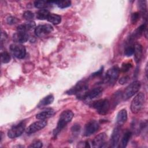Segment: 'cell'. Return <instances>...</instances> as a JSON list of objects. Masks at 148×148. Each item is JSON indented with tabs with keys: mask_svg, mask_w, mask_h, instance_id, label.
<instances>
[{
	"mask_svg": "<svg viewBox=\"0 0 148 148\" xmlns=\"http://www.w3.org/2000/svg\"><path fill=\"white\" fill-rule=\"evenodd\" d=\"M73 117V113L70 110L63 111L60 115L57 127L54 130V135L58 134L69 123Z\"/></svg>",
	"mask_w": 148,
	"mask_h": 148,
	"instance_id": "cell-1",
	"label": "cell"
},
{
	"mask_svg": "<svg viewBox=\"0 0 148 148\" xmlns=\"http://www.w3.org/2000/svg\"><path fill=\"white\" fill-rule=\"evenodd\" d=\"M145 101V96L143 92H139L133 98L131 104V110L133 113H139L143 108Z\"/></svg>",
	"mask_w": 148,
	"mask_h": 148,
	"instance_id": "cell-2",
	"label": "cell"
},
{
	"mask_svg": "<svg viewBox=\"0 0 148 148\" xmlns=\"http://www.w3.org/2000/svg\"><path fill=\"white\" fill-rule=\"evenodd\" d=\"M92 106L101 115L106 114L110 109L109 101L106 99H102L95 101L93 102Z\"/></svg>",
	"mask_w": 148,
	"mask_h": 148,
	"instance_id": "cell-3",
	"label": "cell"
},
{
	"mask_svg": "<svg viewBox=\"0 0 148 148\" xmlns=\"http://www.w3.org/2000/svg\"><path fill=\"white\" fill-rule=\"evenodd\" d=\"M140 82L136 80L131 83L130 85H128L123 94V98L124 100H127L130 98L134 95H135L140 89Z\"/></svg>",
	"mask_w": 148,
	"mask_h": 148,
	"instance_id": "cell-4",
	"label": "cell"
},
{
	"mask_svg": "<svg viewBox=\"0 0 148 148\" xmlns=\"http://www.w3.org/2000/svg\"><path fill=\"white\" fill-rule=\"evenodd\" d=\"M25 129V123L21 121L18 124L13 125L8 132V136L10 138H16L20 136L24 132Z\"/></svg>",
	"mask_w": 148,
	"mask_h": 148,
	"instance_id": "cell-5",
	"label": "cell"
},
{
	"mask_svg": "<svg viewBox=\"0 0 148 148\" xmlns=\"http://www.w3.org/2000/svg\"><path fill=\"white\" fill-rule=\"evenodd\" d=\"M120 69L117 66H114L108 69L105 75V82L113 83L119 77Z\"/></svg>",
	"mask_w": 148,
	"mask_h": 148,
	"instance_id": "cell-6",
	"label": "cell"
},
{
	"mask_svg": "<svg viewBox=\"0 0 148 148\" xmlns=\"http://www.w3.org/2000/svg\"><path fill=\"white\" fill-rule=\"evenodd\" d=\"M10 50L12 54L18 59L23 58L26 54L25 47L21 44H12L10 46Z\"/></svg>",
	"mask_w": 148,
	"mask_h": 148,
	"instance_id": "cell-7",
	"label": "cell"
},
{
	"mask_svg": "<svg viewBox=\"0 0 148 148\" xmlns=\"http://www.w3.org/2000/svg\"><path fill=\"white\" fill-rule=\"evenodd\" d=\"M47 122L45 120H40L34 122L26 129V132L28 134L34 133L45 128L47 125Z\"/></svg>",
	"mask_w": 148,
	"mask_h": 148,
	"instance_id": "cell-8",
	"label": "cell"
},
{
	"mask_svg": "<svg viewBox=\"0 0 148 148\" xmlns=\"http://www.w3.org/2000/svg\"><path fill=\"white\" fill-rule=\"evenodd\" d=\"M53 27L50 24H43L37 26L35 29V34L36 36L43 37L45 35L53 32Z\"/></svg>",
	"mask_w": 148,
	"mask_h": 148,
	"instance_id": "cell-9",
	"label": "cell"
},
{
	"mask_svg": "<svg viewBox=\"0 0 148 148\" xmlns=\"http://www.w3.org/2000/svg\"><path fill=\"white\" fill-rule=\"evenodd\" d=\"M99 125L98 123L95 120H91L88 121L84 128V134L85 136H90L92 134L96 132L99 129Z\"/></svg>",
	"mask_w": 148,
	"mask_h": 148,
	"instance_id": "cell-10",
	"label": "cell"
},
{
	"mask_svg": "<svg viewBox=\"0 0 148 148\" xmlns=\"http://www.w3.org/2000/svg\"><path fill=\"white\" fill-rule=\"evenodd\" d=\"M107 135L105 133L102 132L97 135L92 142V145L94 147H102L106 144Z\"/></svg>",
	"mask_w": 148,
	"mask_h": 148,
	"instance_id": "cell-11",
	"label": "cell"
},
{
	"mask_svg": "<svg viewBox=\"0 0 148 148\" xmlns=\"http://www.w3.org/2000/svg\"><path fill=\"white\" fill-rule=\"evenodd\" d=\"M121 130L119 127H116L112 134L110 138V145L113 147H116L118 145L120 138Z\"/></svg>",
	"mask_w": 148,
	"mask_h": 148,
	"instance_id": "cell-12",
	"label": "cell"
},
{
	"mask_svg": "<svg viewBox=\"0 0 148 148\" xmlns=\"http://www.w3.org/2000/svg\"><path fill=\"white\" fill-rule=\"evenodd\" d=\"M102 90L100 87H95L88 92H86L83 96L82 98L84 99H92L99 96L102 93Z\"/></svg>",
	"mask_w": 148,
	"mask_h": 148,
	"instance_id": "cell-13",
	"label": "cell"
},
{
	"mask_svg": "<svg viewBox=\"0 0 148 148\" xmlns=\"http://www.w3.org/2000/svg\"><path fill=\"white\" fill-rule=\"evenodd\" d=\"M29 39V35L25 32L17 31L13 36V39L14 42L19 43H23L26 42Z\"/></svg>",
	"mask_w": 148,
	"mask_h": 148,
	"instance_id": "cell-14",
	"label": "cell"
},
{
	"mask_svg": "<svg viewBox=\"0 0 148 148\" xmlns=\"http://www.w3.org/2000/svg\"><path fill=\"white\" fill-rule=\"evenodd\" d=\"M36 27V24L34 21H33L32 20L28 21L25 24L18 25L17 28V31L27 32V31H28L32 30L34 28L35 29Z\"/></svg>",
	"mask_w": 148,
	"mask_h": 148,
	"instance_id": "cell-15",
	"label": "cell"
},
{
	"mask_svg": "<svg viewBox=\"0 0 148 148\" xmlns=\"http://www.w3.org/2000/svg\"><path fill=\"white\" fill-rule=\"evenodd\" d=\"M55 113L54 110L51 108H47L36 115V118L39 120H45L51 116Z\"/></svg>",
	"mask_w": 148,
	"mask_h": 148,
	"instance_id": "cell-16",
	"label": "cell"
},
{
	"mask_svg": "<svg viewBox=\"0 0 148 148\" xmlns=\"http://www.w3.org/2000/svg\"><path fill=\"white\" fill-rule=\"evenodd\" d=\"M134 60L136 63L139 62L142 57V53H143V47L142 45L139 43H135L134 46Z\"/></svg>",
	"mask_w": 148,
	"mask_h": 148,
	"instance_id": "cell-17",
	"label": "cell"
},
{
	"mask_svg": "<svg viewBox=\"0 0 148 148\" xmlns=\"http://www.w3.org/2000/svg\"><path fill=\"white\" fill-rule=\"evenodd\" d=\"M87 86L84 82H80L73 88H72L71 89H70L66 92L68 94H77V93H79V92H81L82 91L86 90L87 89Z\"/></svg>",
	"mask_w": 148,
	"mask_h": 148,
	"instance_id": "cell-18",
	"label": "cell"
},
{
	"mask_svg": "<svg viewBox=\"0 0 148 148\" xmlns=\"http://www.w3.org/2000/svg\"><path fill=\"white\" fill-rule=\"evenodd\" d=\"M127 120V112L125 109H121L119 112L116 117L117 124L119 125H123Z\"/></svg>",
	"mask_w": 148,
	"mask_h": 148,
	"instance_id": "cell-19",
	"label": "cell"
},
{
	"mask_svg": "<svg viewBox=\"0 0 148 148\" xmlns=\"http://www.w3.org/2000/svg\"><path fill=\"white\" fill-rule=\"evenodd\" d=\"M54 3V1H36L34 2V6L38 9H46L47 8L51 6Z\"/></svg>",
	"mask_w": 148,
	"mask_h": 148,
	"instance_id": "cell-20",
	"label": "cell"
},
{
	"mask_svg": "<svg viewBox=\"0 0 148 148\" xmlns=\"http://www.w3.org/2000/svg\"><path fill=\"white\" fill-rule=\"evenodd\" d=\"M54 101V97L53 95L50 94L43 98L39 103L38 105V107H42V106H47L48 105H50L53 103Z\"/></svg>",
	"mask_w": 148,
	"mask_h": 148,
	"instance_id": "cell-21",
	"label": "cell"
},
{
	"mask_svg": "<svg viewBox=\"0 0 148 148\" xmlns=\"http://www.w3.org/2000/svg\"><path fill=\"white\" fill-rule=\"evenodd\" d=\"M50 14V12L46 9H39L36 12V18L39 20H46L47 19Z\"/></svg>",
	"mask_w": 148,
	"mask_h": 148,
	"instance_id": "cell-22",
	"label": "cell"
},
{
	"mask_svg": "<svg viewBox=\"0 0 148 148\" xmlns=\"http://www.w3.org/2000/svg\"><path fill=\"white\" fill-rule=\"evenodd\" d=\"M47 21L53 24H58L61 21V17L60 15L54 14V13H50L47 18Z\"/></svg>",
	"mask_w": 148,
	"mask_h": 148,
	"instance_id": "cell-23",
	"label": "cell"
},
{
	"mask_svg": "<svg viewBox=\"0 0 148 148\" xmlns=\"http://www.w3.org/2000/svg\"><path fill=\"white\" fill-rule=\"evenodd\" d=\"M132 135V133L131 131H127L126 132H125V134H124L123 136L122 137V139L121 140V144H120V147H125L131 137Z\"/></svg>",
	"mask_w": 148,
	"mask_h": 148,
	"instance_id": "cell-24",
	"label": "cell"
},
{
	"mask_svg": "<svg viewBox=\"0 0 148 148\" xmlns=\"http://www.w3.org/2000/svg\"><path fill=\"white\" fill-rule=\"evenodd\" d=\"M54 3L56 4L60 8L64 9L71 6V2L70 1H56Z\"/></svg>",
	"mask_w": 148,
	"mask_h": 148,
	"instance_id": "cell-25",
	"label": "cell"
},
{
	"mask_svg": "<svg viewBox=\"0 0 148 148\" xmlns=\"http://www.w3.org/2000/svg\"><path fill=\"white\" fill-rule=\"evenodd\" d=\"M10 56L7 51L2 52L1 54V60L3 64L8 63L10 61Z\"/></svg>",
	"mask_w": 148,
	"mask_h": 148,
	"instance_id": "cell-26",
	"label": "cell"
},
{
	"mask_svg": "<svg viewBox=\"0 0 148 148\" xmlns=\"http://www.w3.org/2000/svg\"><path fill=\"white\" fill-rule=\"evenodd\" d=\"M138 7L140 11L145 14L146 13L147 8H146V2L145 1H139L138 2Z\"/></svg>",
	"mask_w": 148,
	"mask_h": 148,
	"instance_id": "cell-27",
	"label": "cell"
},
{
	"mask_svg": "<svg viewBox=\"0 0 148 148\" xmlns=\"http://www.w3.org/2000/svg\"><path fill=\"white\" fill-rule=\"evenodd\" d=\"M23 16L25 19L27 20L28 21H31V20H32V19L34 18V14L32 12H31L29 10H27V11H25L23 13Z\"/></svg>",
	"mask_w": 148,
	"mask_h": 148,
	"instance_id": "cell-28",
	"label": "cell"
},
{
	"mask_svg": "<svg viewBox=\"0 0 148 148\" xmlns=\"http://www.w3.org/2000/svg\"><path fill=\"white\" fill-rule=\"evenodd\" d=\"M131 68H132V64H131L130 62H127V63H124L122 65L120 70L123 72H127Z\"/></svg>",
	"mask_w": 148,
	"mask_h": 148,
	"instance_id": "cell-29",
	"label": "cell"
},
{
	"mask_svg": "<svg viewBox=\"0 0 148 148\" xmlns=\"http://www.w3.org/2000/svg\"><path fill=\"white\" fill-rule=\"evenodd\" d=\"M134 46H128L126 47L124 51V54L126 56H131L134 54Z\"/></svg>",
	"mask_w": 148,
	"mask_h": 148,
	"instance_id": "cell-30",
	"label": "cell"
},
{
	"mask_svg": "<svg viewBox=\"0 0 148 148\" xmlns=\"http://www.w3.org/2000/svg\"><path fill=\"white\" fill-rule=\"evenodd\" d=\"M139 13L138 12H135L132 13L131 17V22L133 24H135L139 20Z\"/></svg>",
	"mask_w": 148,
	"mask_h": 148,
	"instance_id": "cell-31",
	"label": "cell"
},
{
	"mask_svg": "<svg viewBox=\"0 0 148 148\" xmlns=\"http://www.w3.org/2000/svg\"><path fill=\"white\" fill-rule=\"evenodd\" d=\"M42 142L40 140H35L33 143H31L30 146H29V147H36V148H39L42 147Z\"/></svg>",
	"mask_w": 148,
	"mask_h": 148,
	"instance_id": "cell-32",
	"label": "cell"
},
{
	"mask_svg": "<svg viewBox=\"0 0 148 148\" xmlns=\"http://www.w3.org/2000/svg\"><path fill=\"white\" fill-rule=\"evenodd\" d=\"M6 21H7L8 24L11 25V24H16L18 21V20L16 17L10 16V17H8V18L6 19Z\"/></svg>",
	"mask_w": 148,
	"mask_h": 148,
	"instance_id": "cell-33",
	"label": "cell"
},
{
	"mask_svg": "<svg viewBox=\"0 0 148 148\" xmlns=\"http://www.w3.org/2000/svg\"><path fill=\"white\" fill-rule=\"evenodd\" d=\"M129 79H130L129 76H123L122 77H121V78L119 79V83L121 84H124L127 83L128 82Z\"/></svg>",
	"mask_w": 148,
	"mask_h": 148,
	"instance_id": "cell-34",
	"label": "cell"
},
{
	"mask_svg": "<svg viewBox=\"0 0 148 148\" xmlns=\"http://www.w3.org/2000/svg\"><path fill=\"white\" fill-rule=\"evenodd\" d=\"M71 130H72L73 134H78V132H79V131H80V127L78 124H75L72 127Z\"/></svg>",
	"mask_w": 148,
	"mask_h": 148,
	"instance_id": "cell-35",
	"label": "cell"
},
{
	"mask_svg": "<svg viewBox=\"0 0 148 148\" xmlns=\"http://www.w3.org/2000/svg\"><path fill=\"white\" fill-rule=\"evenodd\" d=\"M7 38H8V35L5 33V32H2V33H1V44H2V43L3 42H5Z\"/></svg>",
	"mask_w": 148,
	"mask_h": 148,
	"instance_id": "cell-36",
	"label": "cell"
},
{
	"mask_svg": "<svg viewBox=\"0 0 148 148\" xmlns=\"http://www.w3.org/2000/svg\"><path fill=\"white\" fill-rule=\"evenodd\" d=\"M103 68V67H101V69H99L98 71H97L96 72H95V73H92V76H99V75H100L102 73Z\"/></svg>",
	"mask_w": 148,
	"mask_h": 148,
	"instance_id": "cell-37",
	"label": "cell"
}]
</instances>
